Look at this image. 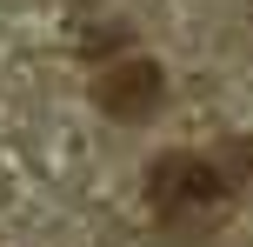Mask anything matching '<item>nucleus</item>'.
Listing matches in <instances>:
<instances>
[{
    "mask_svg": "<svg viewBox=\"0 0 253 247\" xmlns=\"http://www.w3.org/2000/svg\"><path fill=\"white\" fill-rule=\"evenodd\" d=\"M233 200V181L220 160L207 154H160L147 167V207L160 214V227H173V234H193V227L220 221Z\"/></svg>",
    "mask_w": 253,
    "mask_h": 247,
    "instance_id": "obj_1",
    "label": "nucleus"
},
{
    "mask_svg": "<svg viewBox=\"0 0 253 247\" xmlns=\"http://www.w3.org/2000/svg\"><path fill=\"white\" fill-rule=\"evenodd\" d=\"M160 94H167V74L153 60H114L100 80H93V107L114 120H147L160 114Z\"/></svg>",
    "mask_w": 253,
    "mask_h": 247,
    "instance_id": "obj_2",
    "label": "nucleus"
}]
</instances>
